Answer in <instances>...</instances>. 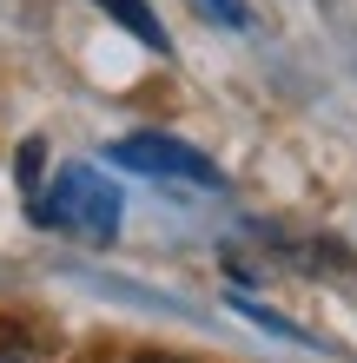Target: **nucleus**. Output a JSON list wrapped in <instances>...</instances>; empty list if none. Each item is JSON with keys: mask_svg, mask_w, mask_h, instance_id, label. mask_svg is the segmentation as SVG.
Wrapping results in <instances>:
<instances>
[{"mask_svg": "<svg viewBox=\"0 0 357 363\" xmlns=\"http://www.w3.org/2000/svg\"><path fill=\"white\" fill-rule=\"evenodd\" d=\"M40 225H60V231H79L87 245H106L119 231V191L93 172V165H67L53 179V191L33 205Z\"/></svg>", "mask_w": 357, "mask_h": 363, "instance_id": "1", "label": "nucleus"}, {"mask_svg": "<svg viewBox=\"0 0 357 363\" xmlns=\"http://www.w3.org/2000/svg\"><path fill=\"white\" fill-rule=\"evenodd\" d=\"M113 159L126 172H145V179H192V185H219V165L192 152L185 139H165V133H133V139H113Z\"/></svg>", "mask_w": 357, "mask_h": 363, "instance_id": "2", "label": "nucleus"}, {"mask_svg": "<svg viewBox=\"0 0 357 363\" xmlns=\"http://www.w3.org/2000/svg\"><path fill=\"white\" fill-rule=\"evenodd\" d=\"M93 7H106V13L119 20V27H126V33H139L153 53H165V27H159V13L145 7V0H93Z\"/></svg>", "mask_w": 357, "mask_h": 363, "instance_id": "3", "label": "nucleus"}, {"mask_svg": "<svg viewBox=\"0 0 357 363\" xmlns=\"http://www.w3.org/2000/svg\"><path fill=\"white\" fill-rule=\"evenodd\" d=\"M0 363H40V344L27 330H13V324H0Z\"/></svg>", "mask_w": 357, "mask_h": 363, "instance_id": "4", "label": "nucleus"}, {"mask_svg": "<svg viewBox=\"0 0 357 363\" xmlns=\"http://www.w3.org/2000/svg\"><path fill=\"white\" fill-rule=\"evenodd\" d=\"M205 13H219V20H232V27H245V0H199Z\"/></svg>", "mask_w": 357, "mask_h": 363, "instance_id": "5", "label": "nucleus"}, {"mask_svg": "<svg viewBox=\"0 0 357 363\" xmlns=\"http://www.w3.org/2000/svg\"><path fill=\"white\" fill-rule=\"evenodd\" d=\"M139 363H172V357H139Z\"/></svg>", "mask_w": 357, "mask_h": 363, "instance_id": "6", "label": "nucleus"}]
</instances>
